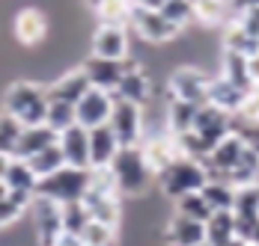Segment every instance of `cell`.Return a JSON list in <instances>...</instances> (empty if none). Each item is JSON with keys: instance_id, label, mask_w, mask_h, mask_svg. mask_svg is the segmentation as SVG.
Masks as SVG:
<instances>
[{"instance_id": "cell-1", "label": "cell", "mask_w": 259, "mask_h": 246, "mask_svg": "<svg viewBox=\"0 0 259 246\" xmlns=\"http://www.w3.org/2000/svg\"><path fill=\"white\" fill-rule=\"evenodd\" d=\"M48 86L39 83V80H12L3 95H0V110L15 116L18 122L24 125H42L45 116H48Z\"/></svg>"}, {"instance_id": "cell-2", "label": "cell", "mask_w": 259, "mask_h": 246, "mask_svg": "<svg viewBox=\"0 0 259 246\" xmlns=\"http://www.w3.org/2000/svg\"><path fill=\"white\" fill-rule=\"evenodd\" d=\"M110 172L116 178V187L122 199H140L149 193V187L155 184V172L146 163L143 146H122L116 151V157L110 160Z\"/></svg>"}, {"instance_id": "cell-3", "label": "cell", "mask_w": 259, "mask_h": 246, "mask_svg": "<svg viewBox=\"0 0 259 246\" xmlns=\"http://www.w3.org/2000/svg\"><path fill=\"white\" fill-rule=\"evenodd\" d=\"M208 181V169L203 160L188 157V154H176L161 172L155 175V184L161 187V193L167 199H179L185 193L203 190Z\"/></svg>"}, {"instance_id": "cell-4", "label": "cell", "mask_w": 259, "mask_h": 246, "mask_svg": "<svg viewBox=\"0 0 259 246\" xmlns=\"http://www.w3.org/2000/svg\"><path fill=\"white\" fill-rule=\"evenodd\" d=\"M128 27L134 30V36L140 42H146V45H173L185 33L161 9H149V6H140V3H134V9H131Z\"/></svg>"}, {"instance_id": "cell-5", "label": "cell", "mask_w": 259, "mask_h": 246, "mask_svg": "<svg viewBox=\"0 0 259 246\" xmlns=\"http://www.w3.org/2000/svg\"><path fill=\"white\" fill-rule=\"evenodd\" d=\"M90 190V169L83 166H63L57 172L39 178V187H36V196H48L60 205L66 202H78L83 199V193Z\"/></svg>"}, {"instance_id": "cell-6", "label": "cell", "mask_w": 259, "mask_h": 246, "mask_svg": "<svg viewBox=\"0 0 259 246\" xmlns=\"http://www.w3.org/2000/svg\"><path fill=\"white\" fill-rule=\"evenodd\" d=\"M208 86H211V74L208 72H203V69L194 66V63H179L173 72L167 74V89H164V95L191 101V104H206Z\"/></svg>"}, {"instance_id": "cell-7", "label": "cell", "mask_w": 259, "mask_h": 246, "mask_svg": "<svg viewBox=\"0 0 259 246\" xmlns=\"http://www.w3.org/2000/svg\"><path fill=\"white\" fill-rule=\"evenodd\" d=\"M51 33V15L39 6H24L12 15V39L21 48H39Z\"/></svg>"}, {"instance_id": "cell-8", "label": "cell", "mask_w": 259, "mask_h": 246, "mask_svg": "<svg viewBox=\"0 0 259 246\" xmlns=\"http://www.w3.org/2000/svg\"><path fill=\"white\" fill-rule=\"evenodd\" d=\"M30 220L39 246H51L63 234V205L48 196H33L30 202Z\"/></svg>"}, {"instance_id": "cell-9", "label": "cell", "mask_w": 259, "mask_h": 246, "mask_svg": "<svg viewBox=\"0 0 259 246\" xmlns=\"http://www.w3.org/2000/svg\"><path fill=\"white\" fill-rule=\"evenodd\" d=\"M107 125L113 128V134H116V140H119L122 146H140V143H143L146 119H143V107H140V104L116 98Z\"/></svg>"}, {"instance_id": "cell-10", "label": "cell", "mask_w": 259, "mask_h": 246, "mask_svg": "<svg viewBox=\"0 0 259 246\" xmlns=\"http://www.w3.org/2000/svg\"><path fill=\"white\" fill-rule=\"evenodd\" d=\"M90 53L104 59H128L131 42L125 24H99L90 36Z\"/></svg>"}, {"instance_id": "cell-11", "label": "cell", "mask_w": 259, "mask_h": 246, "mask_svg": "<svg viewBox=\"0 0 259 246\" xmlns=\"http://www.w3.org/2000/svg\"><path fill=\"white\" fill-rule=\"evenodd\" d=\"M113 95L122 98V101H131V104L146 107V104H152V98H155V83H152L149 72H146L137 59L128 56V69H125V74H122V80H119V86H116Z\"/></svg>"}, {"instance_id": "cell-12", "label": "cell", "mask_w": 259, "mask_h": 246, "mask_svg": "<svg viewBox=\"0 0 259 246\" xmlns=\"http://www.w3.org/2000/svg\"><path fill=\"white\" fill-rule=\"evenodd\" d=\"M194 131L206 140L208 146L214 148L224 137H227V134H233V113H227V110L214 107L211 101H206V104H200V107H197Z\"/></svg>"}, {"instance_id": "cell-13", "label": "cell", "mask_w": 259, "mask_h": 246, "mask_svg": "<svg viewBox=\"0 0 259 246\" xmlns=\"http://www.w3.org/2000/svg\"><path fill=\"white\" fill-rule=\"evenodd\" d=\"M113 104H116V95L107 92V89H90L83 98L75 104V113H78V125L83 128H99V125L110 122V113H113Z\"/></svg>"}, {"instance_id": "cell-14", "label": "cell", "mask_w": 259, "mask_h": 246, "mask_svg": "<svg viewBox=\"0 0 259 246\" xmlns=\"http://www.w3.org/2000/svg\"><path fill=\"white\" fill-rule=\"evenodd\" d=\"M80 66H83V72H87L90 83H93L96 89L116 92V86H119L122 74H125V69H128V59H104V56L90 53Z\"/></svg>"}, {"instance_id": "cell-15", "label": "cell", "mask_w": 259, "mask_h": 246, "mask_svg": "<svg viewBox=\"0 0 259 246\" xmlns=\"http://www.w3.org/2000/svg\"><path fill=\"white\" fill-rule=\"evenodd\" d=\"M241 151H244L241 137H238V134H227L218 146L208 151L206 160H203V163H206V169H208V178H221V181H227V172L238 163Z\"/></svg>"}, {"instance_id": "cell-16", "label": "cell", "mask_w": 259, "mask_h": 246, "mask_svg": "<svg viewBox=\"0 0 259 246\" xmlns=\"http://www.w3.org/2000/svg\"><path fill=\"white\" fill-rule=\"evenodd\" d=\"M60 148H63V157L69 166H83L90 169V128L83 125H72L60 134Z\"/></svg>"}, {"instance_id": "cell-17", "label": "cell", "mask_w": 259, "mask_h": 246, "mask_svg": "<svg viewBox=\"0 0 259 246\" xmlns=\"http://www.w3.org/2000/svg\"><path fill=\"white\" fill-rule=\"evenodd\" d=\"M164 240L167 246H194L206 240V222L191 220V217H182L173 214L167 225H164Z\"/></svg>"}, {"instance_id": "cell-18", "label": "cell", "mask_w": 259, "mask_h": 246, "mask_svg": "<svg viewBox=\"0 0 259 246\" xmlns=\"http://www.w3.org/2000/svg\"><path fill=\"white\" fill-rule=\"evenodd\" d=\"M122 148V143L116 140L110 125H99L90 128V169H102L110 166V160L116 157V151Z\"/></svg>"}, {"instance_id": "cell-19", "label": "cell", "mask_w": 259, "mask_h": 246, "mask_svg": "<svg viewBox=\"0 0 259 246\" xmlns=\"http://www.w3.org/2000/svg\"><path fill=\"white\" fill-rule=\"evenodd\" d=\"M87 208H90V217L107 225H116L122 222V196L119 193H99V190H87L80 199Z\"/></svg>"}, {"instance_id": "cell-20", "label": "cell", "mask_w": 259, "mask_h": 246, "mask_svg": "<svg viewBox=\"0 0 259 246\" xmlns=\"http://www.w3.org/2000/svg\"><path fill=\"white\" fill-rule=\"evenodd\" d=\"M90 89H93V83H90V77L83 72V66L69 69V72L60 74L57 80L48 83V95H51V98H63V101H72V104H78Z\"/></svg>"}, {"instance_id": "cell-21", "label": "cell", "mask_w": 259, "mask_h": 246, "mask_svg": "<svg viewBox=\"0 0 259 246\" xmlns=\"http://www.w3.org/2000/svg\"><path fill=\"white\" fill-rule=\"evenodd\" d=\"M197 107L200 104H191V101L182 98H170L167 95V104H164V128L179 137V134H188L194 131V119H197Z\"/></svg>"}, {"instance_id": "cell-22", "label": "cell", "mask_w": 259, "mask_h": 246, "mask_svg": "<svg viewBox=\"0 0 259 246\" xmlns=\"http://www.w3.org/2000/svg\"><path fill=\"white\" fill-rule=\"evenodd\" d=\"M244 95H247V89H244V86H238V83H233V80H227L224 74L211 77L208 101H211L214 107H221V110H227V113H235V110L241 107Z\"/></svg>"}, {"instance_id": "cell-23", "label": "cell", "mask_w": 259, "mask_h": 246, "mask_svg": "<svg viewBox=\"0 0 259 246\" xmlns=\"http://www.w3.org/2000/svg\"><path fill=\"white\" fill-rule=\"evenodd\" d=\"M60 140V134L54 131V128H48V125H27L24 134H21V140H18V148H15V157H33V154H39L42 148L54 146Z\"/></svg>"}, {"instance_id": "cell-24", "label": "cell", "mask_w": 259, "mask_h": 246, "mask_svg": "<svg viewBox=\"0 0 259 246\" xmlns=\"http://www.w3.org/2000/svg\"><path fill=\"white\" fill-rule=\"evenodd\" d=\"M6 190L12 193H27V196H36V187H39V175L33 172V166L27 163L24 157H12L9 169H6Z\"/></svg>"}, {"instance_id": "cell-25", "label": "cell", "mask_w": 259, "mask_h": 246, "mask_svg": "<svg viewBox=\"0 0 259 246\" xmlns=\"http://www.w3.org/2000/svg\"><path fill=\"white\" fill-rule=\"evenodd\" d=\"M233 237H238V231H235V214L233 211H214L206 220V243L227 246Z\"/></svg>"}, {"instance_id": "cell-26", "label": "cell", "mask_w": 259, "mask_h": 246, "mask_svg": "<svg viewBox=\"0 0 259 246\" xmlns=\"http://www.w3.org/2000/svg\"><path fill=\"white\" fill-rule=\"evenodd\" d=\"M227 181L235 187H244V184H259V151L250 146H244L238 163L227 172Z\"/></svg>"}, {"instance_id": "cell-27", "label": "cell", "mask_w": 259, "mask_h": 246, "mask_svg": "<svg viewBox=\"0 0 259 246\" xmlns=\"http://www.w3.org/2000/svg\"><path fill=\"white\" fill-rule=\"evenodd\" d=\"M221 48L224 50H238V53L250 56V53L259 50V42L238 24V21H230V24L221 27Z\"/></svg>"}, {"instance_id": "cell-28", "label": "cell", "mask_w": 259, "mask_h": 246, "mask_svg": "<svg viewBox=\"0 0 259 246\" xmlns=\"http://www.w3.org/2000/svg\"><path fill=\"white\" fill-rule=\"evenodd\" d=\"M235 193H238V187L230 181H221V178H208L203 187V196L211 205V211H233Z\"/></svg>"}, {"instance_id": "cell-29", "label": "cell", "mask_w": 259, "mask_h": 246, "mask_svg": "<svg viewBox=\"0 0 259 246\" xmlns=\"http://www.w3.org/2000/svg\"><path fill=\"white\" fill-rule=\"evenodd\" d=\"M221 74H224L227 80L238 83V86H244V89L253 86V83H250V74H247V56L238 53V50L221 48Z\"/></svg>"}, {"instance_id": "cell-30", "label": "cell", "mask_w": 259, "mask_h": 246, "mask_svg": "<svg viewBox=\"0 0 259 246\" xmlns=\"http://www.w3.org/2000/svg\"><path fill=\"white\" fill-rule=\"evenodd\" d=\"M134 3H137V0H102L93 12H96L99 24H125L128 27Z\"/></svg>"}, {"instance_id": "cell-31", "label": "cell", "mask_w": 259, "mask_h": 246, "mask_svg": "<svg viewBox=\"0 0 259 246\" xmlns=\"http://www.w3.org/2000/svg\"><path fill=\"white\" fill-rule=\"evenodd\" d=\"M30 202L33 196H27V193H6V196H0V228H9V225H15V222L21 220V214L30 211Z\"/></svg>"}, {"instance_id": "cell-32", "label": "cell", "mask_w": 259, "mask_h": 246, "mask_svg": "<svg viewBox=\"0 0 259 246\" xmlns=\"http://www.w3.org/2000/svg\"><path fill=\"white\" fill-rule=\"evenodd\" d=\"M45 125L54 128L57 134H63L66 128L78 125V113H75V104L63 98H51L48 101V116H45Z\"/></svg>"}, {"instance_id": "cell-33", "label": "cell", "mask_w": 259, "mask_h": 246, "mask_svg": "<svg viewBox=\"0 0 259 246\" xmlns=\"http://www.w3.org/2000/svg\"><path fill=\"white\" fill-rule=\"evenodd\" d=\"M176 202V214H182V217H191V220H200L206 222L214 211H211V205L206 202V196H203V190H194V193H185V196L173 199Z\"/></svg>"}, {"instance_id": "cell-34", "label": "cell", "mask_w": 259, "mask_h": 246, "mask_svg": "<svg viewBox=\"0 0 259 246\" xmlns=\"http://www.w3.org/2000/svg\"><path fill=\"white\" fill-rule=\"evenodd\" d=\"M27 163L33 166V172L39 175V178H45V175H51V172H57V169H63V166H66V157H63V148H60V143H54V146L42 148L39 154L27 157Z\"/></svg>"}, {"instance_id": "cell-35", "label": "cell", "mask_w": 259, "mask_h": 246, "mask_svg": "<svg viewBox=\"0 0 259 246\" xmlns=\"http://www.w3.org/2000/svg\"><path fill=\"white\" fill-rule=\"evenodd\" d=\"M21 134H24V125L18 122L15 116H9V113L0 110V151L15 157V148H18Z\"/></svg>"}, {"instance_id": "cell-36", "label": "cell", "mask_w": 259, "mask_h": 246, "mask_svg": "<svg viewBox=\"0 0 259 246\" xmlns=\"http://www.w3.org/2000/svg\"><path fill=\"white\" fill-rule=\"evenodd\" d=\"M83 243L87 246H116V225H107V222L90 220L87 228L80 231Z\"/></svg>"}, {"instance_id": "cell-37", "label": "cell", "mask_w": 259, "mask_h": 246, "mask_svg": "<svg viewBox=\"0 0 259 246\" xmlns=\"http://www.w3.org/2000/svg\"><path fill=\"white\" fill-rule=\"evenodd\" d=\"M90 220H93V217H90V208H87L80 199L78 202H66V205H63V231H75V234H80Z\"/></svg>"}, {"instance_id": "cell-38", "label": "cell", "mask_w": 259, "mask_h": 246, "mask_svg": "<svg viewBox=\"0 0 259 246\" xmlns=\"http://www.w3.org/2000/svg\"><path fill=\"white\" fill-rule=\"evenodd\" d=\"M161 12H164L173 24H179L182 30L197 21V15H194V0H167V3L161 6Z\"/></svg>"}, {"instance_id": "cell-39", "label": "cell", "mask_w": 259, "mask_h": 246, "mask_svg": "<svg viewBox=\"0 0 259 246\" xmlns=\"http://www.w3.org/2000/svg\"><path fill=\"white\" fill-rule=\"evenodd\" d=\"M235 113L244 116V119H250V122H259V86H250V89H247V95H244L241 107H238Z\"/></svg>"}, {"instance_id": "cell-40", "label": "cell", "mask_w": 259, "mask_h": 246, "mask_svg": "<svg viewBox=\"0 0 259 246\" xmlns=\"http://www.w3.org/2000/svg\"><path fill=\"white\" fill-rule=\"evenodd\" d=\"M238 24L244 27L253 39L259 42V6H250V9H244L241 12V18H238Z\"/></svg>"}, {"instance_id": "cell-41", "label": "cell", "mask_w": 259, "mask_h": 246, "mask_svg": "<svg viewBox=\"0 0 259 246\" xmlns=\"http://www.w3.org/2000/svg\"><path fill=\"white\" fill-rule=\"evenodd\" d=\"M51 246H87V243H83V237H80V234H75V231H63V234H60Z\"/></svg>"}, {"instance_id": "cell-42", "label": "cell", "mask_w": 259, "mask_h": 246, "mask_svg": "<svg viewBox=\"0 0 259 246\" xmlns=\"http://www.w3.org/2000/svg\"><path fill=\"white\" fill-rule=\"evenodd\" d=\"M247 74H250V83L259 86V50L247 56Z\"/></svg>"}, {"instance_id": "cell-43", "label": "cell", "mask_w": 259, "mask_h": 246, "mask_svg": "<svg viewBox=\"0 0 259 246\" xmlns=\"http://www.w3.org/2000/svg\"><path fill=\"white\" fill-rule=\"evenodd\" d=\"M9 163H12V154H3V151H0V184L6 181V169H9Z\"/></svg>"}, {"instance_id": "cell-44", "label": "cell", "mask_w": 259, "mask_h": 246, "mask_svg": "<svg viewBox=\"0 0 259 246\" xmlns=\"http://www.w3.org/2000/svg\"><path fill=\"white\" fill-rule=\"evenodd\" d=\"M137 3H140V6H149V9H161L167 0H137Z\"/></svg>"}, {"instance_id": "cell-45", "label": "cell", "mask_w": 259, "mask_h": 246, "mask_svg": "<svg viewBox=\"0 0 259 246\" xmlns=\"http://www.w3.org/2000/svg\"><path fill=\"white\" fill-rule=\"evenodd\" d=\"M247 243H250V240H244V237H233L227 246H247Z\"/></svg>"}, {"instance_id": "cell-46", "label": "cell", "mask_w": 259, "mask_h": 246, "mask_svg": "<svg viewBox=\"0 0 259 246\" xmlns=\"http://www.w3.org/2000/svg\"><path fill=\"white\" fill-rule=\"evenodd\" d=\"M194 246H208V243H206V240H203V243H194Z\"/></svg>"}, {"instance_id": "cell-47", "label": "cell", "mask_w": 259, "mask_h": 246, "mask_svg": "<svg viewBox=\"0 0 259 246\" xmlns=\"http://www.w3.org/2000/svg\"><path fill=\"white\" fill-rule=\"evenodd\" d=\"M247 246H256V243H247Z\"/></svg>"}]
</instances>
